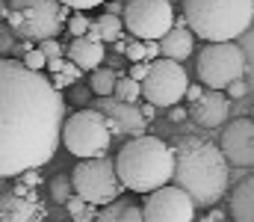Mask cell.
Wrapping results in <instances>:
<instances>
[{"label":"cell","mask_w":254,"mask_h":222,"mask_svg":"<svg viewBox=\"0 0 254 222\" xmlns=\"http://www.w3.org/2000/svg\"><path fill=\"white\" fill-rule=\"evenodd\" d=\"M65 119V98L51 77L0 57V178L51 163Z\"/></svg>","instance_id":"6da1fadb"},{"label":"cell","mask_w":254,"mask_h":222,"mask_svg":"<svg viewBox=\"0 0 254 222\" xmlns=\"http://www.w3.org/2000/svg\"><path fill=\"white\" fill-rule=\"evenodd\" d=\"M175 151V178L172 184L190 193L195 208H216L228 193V160L222 148L198 134H181L172 140Z\"/></svg>","instance_id":"7a4b0ae2"},{"label":"cell","mask_w":254,"mask_h":222,"mask_svg":"<svg viewBox=\"0 0 254 222\" xmlns=\"http://www.w3.org/2000/svg\"><path fill=\"white\" fill-rule=\"evenodd\" d=\"M116 172L125 184V190L133 193H154L175 178V151L160 137H136L127 140L122 151L116 154Z\"/></svg>","instance_id":"3957f363"},{"label":"cell","mask_w":254,"mask_h":222,"mask_svg":"<svg viewBox=\"0 0 254 222\" xmlns=\"http://www.w3.org/2000/svg\"><path fill=\"white\" fill-rule=\"evenodd\" d=\"M181 9L204 42H234L254 21V0H184Z\"/></svg>","instance_id":"277c9868"},{"label":"cell","mask_w":254,"mask_h":222,"mask_svg":"<svg viewBox=\"0 0 254 222\" xmlns=\"http://www.w3.org/2000/svg\"><path fill=\"white\" fill-rule=\"evenodd\" d=\"M15 39L45 42L57 39L68 24V6L60 0H9V18Z\"/></svg>","instance_id":"5b68a950"},{"label":"cell","mask_w":254,"mask_h":222,"mask_svg":"<svg viewBox=\"0 0 254 222\" xmlns=\"http://www.w3.org/2000/svg\"><path fill=\"white\" fill-rule=\"evenodd\" d=\"M246 51L237 42H207L198 51V83L213 92H225L234 80H243L246 74Z\"/></svg>","instance_id":"8992f818"},{"label":"cell","mask_w":254,"mask_h":222,"mask_svg":"<svg viewBox=\"0 0 254 222\" xmlns=\"http://www.w3.org/2000/svg\"><path fill=\"white\" fill-rule=\"evenodd\" d=\"M71 184H74L77 196H83L89 205H98V208L119 202V196L125 190V184L116 172V157H110V154L80 160L71 172Z\"/></svg>","instance_id":"52a82bcc"},{"label":"cell","mask_w":254,"mask_h":222,"mask_svg":"<svg viewBox=\"0 0 254 222\" xmlns=\"http://www.w3.org/2000/svg\"><path fill=\"white\" fill-rule=\"evenodd\" d=\"M113 143V131L107 125V119L98 110H77L65 119L63 125V146L71 151V157L80 160H92V157H104Z\"/></svg>","instance_id":"ba28073f"},{"label":"cell","mask_w":254,"mask_h":222,"mask_svg":"<svg viewBox=\"0 0 254 222\" xmlns=\"http://www.w3.org/2000/svg\"><path fill=\"white\" fill-rule=\"evenodd\" d=\"M187 89H190V77L184 72L181 63L175 60H154L151 63V72L142 80V95L148 104H154L157 110H172L178 107L184 98H187Z\"/></svg>","instance_id":"9c48e42d"},{"label":"cell","mask_w":254,"mask_h":222,"mask_svg":"<svg viewBox=\"0 0 254 222\" xmlns=\"http://www.w3.org/2000/svg\"><path fill=\"white\" fill-rule=\"evenodd\" d=\"M122 18L127 33L142 42H160L175 27V9L169 0H130Z\"/></svg>","instance_id":"30bf717a"},{"label":"cell","mask_w":254,"mask_h":222,"mask_svg":"<svg viewBox=\"0 0 254 222\" xmlns=\"http://www.w3.org/2000/svg\"><path fill=\"white\" fill-rule=\"evenodd\" d=\"M195 202L190 199V193H184L175 184H166L154 193H148L142 214L145 222H195Z\"/></svg>","instance_id":"8fae6325"},{"label":"cell","mask_w":254,"mask_h":222,"mask_svg":"<svg viewBox=\"0 0 254 222\" xmlns=\"http://www.w3.org/2000/svg\"><path fill=\"white\" fill-rule=\"evenodd\" d=\"M92 110H98V113L107 119L113 137H130V140H136V137H145V131H148V119L142 116L139 104L119 101L116 95H110V98H95V107H92Z\"/></svg>","instance_id":"7c38bea8"},{"label":"cell","mask_w":254,"mask_h":222,"mask_svg":"<svg viewBox=\"0 0 254 222\" xmlns=\"http://www.w3.org/2000/svg\"><path fill=\"white\" fill-rule=\"evenodd\" d=\"M48 220V205L39 199L36 190L27 187H12L0 196V222H45Z\"/></svg>","instance_id":"4fadbf2b"},{"label":"cell","mask_w":254,"mask_h":222,"mask_svg":"<svg viewBox=\"0 0 254 222\" xmlns=\"http://www.w3.org/2000/svg\"><path fill=\"white\" fill-rule=\"evenodd\" d=\"M219 148L231 166L252 169L254 166V119H234L228 128H222Z\"/></svg>","instance_id":"5bb4252c"},{"label":"cell","mask_w":254,"mask_h":222,"mask_svg":"<svg viewBox=\"0 0 254 222\" xmlns=\"http://www.w3.org/2000/svg\"><path fill=\"white\" fill-rule=\"evenodd\" d=\"M228 113H231V98L228 92H213L207 89L195 104H190V116L195 125H201L204 131H216L228 122Z\"/></svg>","instance_id":"9a60e30c"},{"label":"cell","mask_w":254,"mask_h":222,"mask_svg":"<svg viewBox=\"0 0 254 222\" xmlns=\"http://www.w3.org/2000/svg\"><path fill=\"white\" fill-rule=\"evenodd\" d=\"M192 48H195V33L190 30L187 18H175V27L160 39V51L166 60H175V63H184L187 57H192Z\"/></svg>","instance_id":"2e32d148"},{"label":"cell","mask_w":254,"mask_h":222,"mask_svg":"<svg viewBox=\"0 0 254 222\" xmlns=\"http://www.w3.org/2000/svg\"><path fill=\"white\" fill-rule=\"evenodd\" d=\"M65 54H68V60L77 66V69H83V72H95V69H101V63H104V42H92V39H71V45L65 48Z\"/></svg>","instance_id":"e0dca14e"},{"label":"cell","mask_w":254,"mask_h":222,"mask_svg":"<svg viewBox=\"0 0 254 222\" xmlns=\"http://www.w3.org/2000/svg\"><path fill=\"white\" fill-rule=\"evenodd\" d=\"M228 211H231V220L234 222H254V175L246 178V181H240L231 190Z\"/></svg>","instance_id":"ac0fdd59"},{"label":"cell","mask_w":254,"mask_h":222,"mask_svg":"<svg viewBox=\"0 0 254 222\" xmlns=\"http://www.w3.org/2000/svg\"><path fill=\"white\" fill-rule=\"evenodd\" d=\"M125 18L122 15H110V12H104L101 18H95V21H89V33H86V39H92V42H119V39H125V24H122Z\"/></svg>","instance_id":"d6986e66"},{"label":"cell","mask_w":254,"mask_h":222,"mask_svg":"<svg viewBox=\"0 0 254 222\" xmlns=\"http://www.w3.org/2000/svg\"><path fill=\"white\" fill-rule=\"evenodd\" d=\"M116 83H119V74L113 72V69H95V72H89V92L95 95V98H110V95H116Z\"/></svg>","instance_id":"ffe728a7"},{"label":"cell","mask_w":254,"mask_h":222,"mask_svg":"<svg viewBox=\"0 0 254 222\" xmlns=\"http://www.w3.org/2000/svg\"><path fill=\"white\" fill-rule=\"evenodd\" d=\"M65 211H68L71 222H95L98 220V205H89V202H86L83 196H77V193L68 199Z\"/></svg>","instance_id":"44dd1931"},{"label":"cell","mask_w":254,"mask_h":222,"mask_svg":"<svg viewBox=\"0 0 254 222\" xmlns=\"http://www.w3.org/2000/svg\"><path fill=\"white\" fill-rule=\"evenodd\" d=\"M116 98H119V101H127V104H136V101L142 98V83L133 80L130 74H122L119 83H116Z\"/></svg>","instance_id":"7402d4cb"},{"label":"cell","mask_w":254,"mask_h":222,"mask_svg":"<svg viewBox=\"0 0 254 222\" xmlns=\"http://www.w3.org/2000/svg\"><path fill=\"white\" fill-rule=\"evenodd\" d=\"M71 196H74L71 175H57V178L51 181V202H57V205H68Z\"/></svg>","instance_id":"603a6c76"},{"label":"cell","mask_w":254,"mask_h":222,"mask_svg":"<svg viewBox=\"0 0 254 222\" xmlns=\"http://www.w3.org/2000/svg\"><path fill=\"white\" fill-rule=\"evenodd\" d=\"M80 74H83V69H77V66H74V63L68 60V63H65V69H63V72H60V74H54V77H51V83H54V86H57V89L63 92L65 86H74V83L80 80Z\"/></svg>","instance_id":"cb8c5ba5"},{"label":"cell","mask_w":254,"mask_h":222,"mask_svg":"<svg viewBox=\"0 0 254 222\" xmlns=\"http://www.w3.org/2000/svg\"><path fill=\"white\" fill-rule=\"evenodd\" d=\"M125 57L130 63H148V48H145V42H142V39H127Z\"/></svg>","instance_id":"d4e9b609"},{"label":"cell","mask_w":254,"mask_h":222,"mask_svg":"<svg viewBox=\"0 0 254 222\" xmlns=\"http://www.w3.org/2000/svg\"><path fill=\"white\" fill-rule=\"evenodd\" d=\"M68 33H71V39H83V36L89 33V18H86L83 12H74V15L68 18Z\"/></svg>","instance_id":"484cf974"},{"label":"cell","mask_w":254,"mask_h":222,"mask_svg":"<svg viewBox=\"0 0 254 222\" xmlns=\"http://www.w3.org/2000/svg\"><path fill=\"white\" fill-rule=\"evenodd\" d=\"M27 69H33V72H42L45 66H48V60H45V54L39 51V48H30L27 54H24V60H21Z\"/></svg>","instance_id":"4316f807"},{"label":"cell","mask_w":254,"mask_h":222,"mask_svg":"<svg viewBox=\"0 0 254 222\" xmlns=\"http://www.w3.org/2000/svg\"><path fill=\"white\" fill-rule=\"evenodd\" d=\"M39 51L45 54V60H57V57H63L65 48L57 42V39H45V42H39Z\"/></svg>","instance_id":"83f0119b"},{"label":"cell","mask_w":254,"mask_h":222,"mask_svg":"<svg viewBox=\"0 0 254 222\" xmlns=\"http://www.w3.org/2000/svg\"><path fill=\"white\" fill-rule=\"evenodd\" d=\"M122 211H125V205L122 202H113V205H107L98 214V222H122Z\"/></svg>","instance_id":"f1b7e54d"},{"label":"cell","mask_w":254,"mask_h":222,"mask_svg":"<svg viewBox=\"0 0 254 222\" xmlns=\"http://www.w3.org/2000/svg\"><path fill=\"white\" fill-rule=\"evenodd\" d=\"M15 184H18V187H27V190H36V187L42 184V175H39L36 169H30V172L18 175V178H15Z\"/></svg>","instance_id":"f546056e"},{"label":"cell","mask_w":254,"mask_h":222,"mask_svg":"<svg viewBox=\"0 0 254 222\" xmlns=\"http://www.w3.org/2000/svg\"><path fill=\"white\" fill-rule=\"evenodd\" d=\"M65 3L68 9H77V12H83V9H95V6H101V3H110V0H60Z\"/></svg>","instance_id":"4dcf8cb0"},{"label":"cell","mask_w":254,"mask_h":222,"mask_svg":"<svg viewBox=\"0 0 254 222\" xmlns=\"http://www.w3.org/2000/svg\"><path fill=\"white\" fill-rule=\"evenodd\" d=\"M122 222H145L142 208H139V205H125V211H122Z\"/></svg>","instance_id":"1f68e13d"},{"label":"cell","mask_w":254,"mask_h":222,"mask_svg":"<svg viewBox=\"0 0 254 222\" xmlns=\"http://www.w3.org/2000/svg\"><path fill=\"white\" fill-rule=\"evenodd\" d=\"M225 92H228V98H246L249 86H246V80H234V83H231Z\"/></svg>","instance_id":"d6a6232c"},{"label":"cell","mask_w":254,"mask_h":222,"mask_svg":"<svg viewBox=\"0 0 254 222\" xmlns=\"http://www.w3.org/2000/svg\"><path fill=\"white\" fill-rule=\"evenodd\" d=\"M148 72H151V63H133V69H130V77L142 83V80L148 77Z\"/></svg>","instance_id":"836d02e7"},{"label":"cell","mask_w":254,"mask_h":222,"mask_svg":"<svg viewBox=\"0 0 254 222\" xmlns=\"http://www.w3.org/2000/svg\"><path fill=\"white\" fill-rule=\"evenodd\" d=\"M204 92H207V89H204L201 83H190V89H187V101H190V104H195Z\"/></svg>","instance_id":"e575fe53"},{"label":"cell","mask_w":254,"mask_h":222,"mask_svg":"<svg viewBox=\"0 0 254 222\" xmlns=\"http://www.w3.org/2000/svg\"><path fill=\"white\" fill-rule=\"evenodd\" d=\"M169 116H172V122H187V119H190V110L178 104V107H172V110H169Z\"/></svg>","instance_id":"d590c367"},{"label":"cell","mask_w":254,"mask_h":222,"mask_svg":"<svg viewBox=\"0 0 254 222\" xmlns=\"http://www.w3.org/2000/svg\"><path fill=\"white\" fill-rule=\"evenodd\" d=\"M12 36H15V33H12V27L6 24V30H3V24H0V51H6V48L12 45Z\"/></svg>","instance_id":"8d00e7d4"},{"label":"cell","mask_w":254,"mask_h":222,"mask_svg":"<svg viewBox=\"0 0 254 222\" xmlns=\"http://www.w3.org/2000/svg\"><path fill=\"white\" fill-rule=\"evenodd\" d=\"M65 63H68L65 57H57V60H48V66H45V69H48V72H51V77H54V74H60L65 69Z\"/></svg>","instance_id":"74e56055"},{"label":"cell","mask_w":254,"mask_h":222,"mask_svg":"<svg viewBox=\"0 0 254 222\" xmlns=\"http://www.w3.org/2000/svg\"><path fill=\"white\" fill-rule=\"evenodd\" d=\"M145 48H148V63H154V60H160V57H163L160 42H145Z\"/></svg>","instance_id":"f35d334b"},{"label":"cell","mask_w":254,"mask_h":222,"mask_svg":"<svg viewBox=\"0 0 254 222\" xmlns=\"http://www.w3.org/2000/svg\"><path fill=\"white\" fill-rule=\"evenodd\" d=\"M104 6H107L110 15H125V6H122L119 0H110V3H104Z\"/></svg>","instance_id":"ab89813d"},{"label":"cell","mask_w":254,"mask_h":222,"mask_svg":"<svg viewBox=\"0 0 254 222\" xmlns=\"http://www.w3.org/2000/svg\"><path fill=\"white\" fill-rule=\"evenodd\" d=\"M139 110H142V116H145V119H148V122H151V119H154V116H157V107H154V104H148V101H145V104H142V107H139Z\"/></svg>","instance_id":"60d3db41"},{"label":"cell","mask_w":254,"mask_h":222,"mask_svg":"<svg viewBox=\"0 0 254 222\" xmlns=\"http://www.w3.org/2000/svg\"><path fill=\"white\" fill-rule=\"evenodd\" d=\"M6 18H9V3H3V0H0V24H3Z\"/></svg>","instance_id":"b9f144b4"},{"label":"cell","mask_w":254,"mask_h":222,"mask_svg":"<svg viewBox=\"0 0 254 222\" xmlns=\"http://www.w3.org/2000/svg\"><path fill=\"white\" fill-rule=\"evenodd\" d=\"M119 3H122V0H119ZM127 3H130V0H125V6H127Z\"/></svg>","instance_id":"7bdbcfd3"},{"label":"cell","mask_w":254,"mask_h":222,"mask_svg":"<svg viewBox=\"0 0 254 222\" xmlns=\"http://www.w3.org/2000/svg\"><path fill=\"white\" fill-rule=\"evenodd\" d=\"M252 119H254V110H252Z\"/></svg>","instance_id":"ee69618b"}]
</instances>
